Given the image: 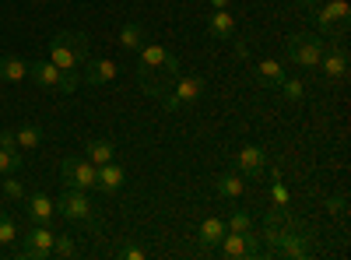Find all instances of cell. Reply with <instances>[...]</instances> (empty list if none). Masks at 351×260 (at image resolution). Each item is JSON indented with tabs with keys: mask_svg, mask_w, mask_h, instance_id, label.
Masks as SVG:
<instances>
[{
	"mask_svg": "<svg viewBox=\"0 0 351 260\" xmlns=\"http://www.w3.org/2000/svg\"><path fill=\"white\" fill-rule=\"evenodd\" d=\"M263 236L271 243V257H281V260H306L316 253V236L306 222H299L288 208H274L263 222Z\"/></svg>",
	"mask_w": 351,
	"mask_h": 260,
	"instance_id": "cell-1",
	"label": "cell"
},
{
	"mask_svg": "<svg viewBox=\"0 0 351 260\" xmlns=\"http://www.w3.org/2000/svg\"><path fill=\"white\" fill-rule=\"evenodd\" d=\"M180 74H183V67L176 60V53H169L162 43H141V49H137V84L152 99H162Z\"/></svg>",
	"mask_w": 351,
	"mask_h": 260,
	"instance_id": "cell-2",
	"label": "cell"
},
{
	"mask_svg": "<svg viewBox=\"0 0 351 260\" xmlns=\"http://www.w3.org/2000/svg\"><path fill=\"white\" fill-rule=\"evenodd\" d=\"M49 60L64 74H77V67L88 60V36L84 32H60L49 43Z\"/></svg>",
	"mask_w": 351,
	"mask_h": 260,
	"instance_id": "cell-3",
	"label": "cell"
},
{
	"mask_svg": "<svg viewBox=\"0 0 351 260\" xmlns=\"http://www.w3.org/2000/svg\"><path fill=\"white\" fill-rule=\"evenodd\" d=\"M324 49H327V39L319 32H295V36L285 39V60L302 67V71H309V67H319Z\"/></svg>",
	"mask_w": 351,
	"mask_h": 260,
	"instance_id": "cell-4",
	"label": "cell"
},
{
	"mask_svg": "<svg viewBox=\"0 0 351 260\" xmlns=\"http://www.w3.org/2000/svg\"><path fill=\"white\" fill-rule=\"evenodd\" d=\"M313 25L324 39H344L348 25H351V8L348 0H327V4H316L313 11Z\"/></svg>",
	"mask_w": 351,
	"mask_h": 260,
	"instance_id": "cell-5",
	"label": "cell"
},
{
	"mask_svg": "<svg viewBox=\"0 0 351 260\" xmlns=\"http://www.w3.org/2000/svg\"><path fill=\"white\" fill-rule=\"evenodd\" d=\"M204 92H208V81H204L200 74H180L176 78V84L158 99L165 113H176V109H183V106H193L204 99Z\"/></svg>",
	"mask_w": 351,
	"mask_h": 260,
	"instance_id": "cell-6",
	"label": "cell"
},
{
	"mask_svg": "<svg viewBox=\"0 0 351 260\" xmlns=\"http://www.w3.org/2000/svg\"><path fill=\"white\" fill-rule=\"evenodd\" d=\"M56 215H64L67 222H77V225H88L99 233V218H95V204L88 200V190H74L67 187L56 200Z\"/></svg>",
	"mask_w": 351,
	"mask_h": 260,
	"instance_id": "cell-7",
	"label": "cell"
},
{
	"mask_svg": "<svg viewBox=\"0 0 351 260\" xmlns=\"http://www.w3.org/2000/svg\"><path fill=\"white\" fill-rule=\"evenodd\" d=\"M53 228L49 225H39V222H32L21 233V246L14 250V257H21V260H49L53 257Z\"/></svg>",
	"mask_w": 351,
	"mask_h": 260,
	"instance_id": "cell-8",
	"label": "cell"
},
{
	"mask_svg": "<svg viewBox=\"0 0 351 260\" xmlns=\"http://www.w3.org/2000/svg\"><path fill=\"white\" fill-rule=\"evenodd\" d=\"M28 78H32L39 88H56L64 95L77 92V74H64L53 60H32V64H28Z\"/></svg>",
	"mask_w": 351,
	"mask_h": 260,
	"instance_id": "cell-9",
	"label": "cell"
},
{
	"mask_svg": "<svg viewBox=\"0 0 351 260\" xmlns=\"http://www.w3.org/2000/svg\"><path fill=\"white\" fill-rule=\"evenodd\" d=\"M225 260H239V257H260L263 250H260V243H256V236H253V228L250 233H225L221 236V243L215 246Z\"/></svg>",
	"mask_w": 351,
	"mask_h": 260,
	"instance_id": "cell-10",
	"label": "cell"
},
{
	"mask_svg": "<svg viewBox=\"0 0 351 260\" xmlns=\"http://www.w3.org/2000/svg\"><path fill=\"white\" fill-rule=\"evenodd\" d=\"M60 172H64V187H74V190H95V165L88 162V158L71 155V158H64Z\"/></svg>",
	"mask_w": 351,
	"mask_h": 260,
	"instance_id": "cell-11",
	"label": "cell"
},
{
	"mask_svg": "<svg viewBox=\"0 0 351 260\" xmlns=\"http://www.w3.org/2000/svg\"><path fill=\"white\" fill-rule=\"evenodd\" d=\"M348 64H351V56H348V46L337 39L334 46L324 49V56H319V71H324V78L334 84V81H344L348 78Z\"/></svg>",
	"mask_w": 351,
	"mask_h": 260,
	"instance_id": "cell-12",
	"label": "cell"
},
{
	"mask_svg": "<svg viewBox=\"0 0 351 260\" xmlns=\"http://www.w3.org/2000/svg\"><path fill=\"white\" fill-rule=\"evenodd\" d=\"M232 169H239L246 180H260L263 172H267V152H263L260 144H246V148L236 155V165Z\"/></svg>",
	"mask_w": 351,
	"mask_h": 260,
	"instance_id": "cell-13",
	"label": "cell"
},
{
	"mask_svg": "<svg viewBox=\"0 0 351 260\" xmlns=\"http://www.w3.org/2000/svg\"><path fill=\"white\" fill-rule=\"evenodd\" d=\"M127 183V169L120 162H106V165H95V190L99 193H120Z\"/></svg>",
	"mask_w": 351,
	"mask_h": 260,
	"instance_id": "cell-14",
	"label": "cell"
},
{
	"mask_svg": "<svg viewBox=\"0 0 351 260\" xmlns=\"http://www.w3.org/2000/svg\"><path fill=\"white\" fill-rule=\"evenodd\" d=\"M25 211H28V222L49 225V218L56 215V200H49V193H43V190H32L25 197Z\"/></svg>",
	"mask_w": 351,
	"mask_h": 260,
	"instance_id": "cell-15",
	"label": "cell"
},
{
	"mask_svg": "<svg viewBox=\"0 0 351 260\" xmlns=\"http://www.w3.org/2000/svg\"><path fill=\"white\" fill-rule=\"evenodd\" d=\"M215 190H218V197H225V200H239V197L246 193V176H243L239 169H225V172H218Z\"/></svg>",
	"mask_w": 351,
	"mask_h": 260,
	"instance_id": "cell-16",
	"label": "cell"
},
{
	"mask_svg": "<svg viewBox=\"0 0 351 260\" xmlns=\"http://www.w3.org/2000/svg\"><path fill=\"white\" fill-rule=\"evenodd\" d=\"M208 39H236V18H232V11L225 8V11H211L208 14Z\"/></svg>",
	"mask_w": 351,
	"mask_h": 260,
	"instance_id": "cell-17",
	"label": "cell"
},
{
	"mask_svg": "<svg viewBox=\"0 0 351 260\" xmlns=\"http://www.w3.org/2000/svg\"><path fill=\"white\" fill-rule=\"evenodd\" d=\"M84 67V84H109V81H116V74H120V64L116 60H92V64H81Z\"/></svg>",
	"mask_w": 351,
	"mask_h": 260,
	"instance_id": "cell-18",
	"label": "cell"
},
{
	"mask_svg": "<svg viewBox=\"0 0 351 260\" xmlns=\"http://www.w3.org/2000/svg\"><path fill=\"white\" fill-rule=\"evenodd\" d=\"M228 233L225 228V218H218V215H208L200 222V228H197V243L204 246V250H215L218 243H221V236Z\"/></svg>",
	"mask_w": 351,
	"mask_h": 260,
	"instance_id": "cell-19",
	"label": "cell"
},
{
	"mask_svg": "<svg viewBox=\"0 0 351 260\" xmlns=\"http://www.w3.org/2000/svg\"><path fill=\"white\" fill-rule=\"evenodd\" d=\"M288 71H285V64H278V60H260L256 67H253V78H256V84L260 88H278L281 84V78H285Z\"/></svg>",
	"mask_w": 351,
	"mask_h": 260,
	"instance_id": "cell-20",
	"label": "cell"
},
{
	"mask_svg": "<svg viewBox=\"0 0 351 260\" xmlns=\"http://www.w3.org/2000/svg\"><path fill=\"white\" fill-rule=\"evenodd\" d=\"M84 158L92 162V165H106V162H112V158H116L112 141H106V137H92V141L84 144Z\"/></svg>",
	"mask_w": 351,
	"mask_h": 260,
	"instance_id": "cell-21",
	"label": "cell"
},
{
	"mask_svg": "<svg viewBox=\"0 0 351 260\" xmlns=\"http://www.w3.org/2000/svg\"><path fill=\"white\" fill-rule=\"evenodd\" d=\"M14 144H18V152H36L43 148V127L39 123H21L14 130Z\"/></svg>",
	"mask_w": 351,
	"mask_h": 260,
	"instance_id": "cell-22",
	"label": "cell"
},
{
	"mask_svg": "<svg viewBox=\"0 0 351 260\" xmlns=\"http://www.w3.org/2000/svg\"><path fill=\"white\" fill-rule=\"evenodd\" d=\"M116 43H120V49L123 53H134V49H141V43H144V25L141 21H123V28H120V36H116Z\"/></svg>",
	"mask_w": 351,
	"mask_h": 260,
	"instance_id": "cell-23",
	"label": "cell"
},
{
	"mask_svg": "<svg viewBox=\"0 0 351 260\" xmlns=\"http://www.w3.org/2000/svg\"><path fill=\"white\" fill-rule=\"evenodd\" d=\"M28 78V60L21 56H0V81H25Z\"/></svg>",
	"mask_w": 351,
	"mask_h": 260,
	"instance_id": "cell-24",
	"label": "cell"
},
{
	"mask_svg": "<svg viewBox=\"0 0 351 260\" xmlns=\"http://www.w3.org/2000/svg\"><path fill=\"white\" fill-rule=\"evenodd\" d=\"M274 92H278L285 102H302V99H306V81H302V78L285 74V78H281V84H278Z\"/></svg>",
	"mask_w": 351,
	"mask_h": 260,
	"instance_id": "cell-25",
	"label": "cell"
},
{
	"mask_svg": "<svg viewBox=\"0 0 351 260\" xmlns=\"http://www.w3.org/2000/svg\"><path fill=\"white\" fill-rule=\"evenodd\" d=\"M53 257H60V260L77 257V239H74L71 233H56V236H53Z\"/></svg>",
	"mask_w": 351,
	"mask_h": 260,
	"instance_id": "cell-26",
	"label": "cell"
},
{
	"mask_svg": "<svg viewBox=\"0 0 351 260\" xmlns=\"http://www.w3.org/2000/svg\"><path fill=\"white\" fill-rule=\"evenodd\" d=\"M0 193H4V200H18V204L28 197L25 183L18 180V172H14V176H4V180H0Z\"/></svg>",
	"mask_w": 351,
	"mask_h": 260,
	"instance_id": "cell-27",
	"label": "cell"
},
{
	"mask_svg": "<svg viewBox=\"0 0 351 260\" xmlns=\"http://www.w3.org/2000/svg\"><path fill=\"white\" fill-rule=\"evenodd\" d=\"M18 236H21V233H18V222H14V215L0 208V243H4V246H11Z\"/></svg>",
	"mask_w": 351,
	"mask_h": 260,
	"instance_id": "cell-28",
	"label": "cell"
},
{
	"mask_svg": "<svg viewBox=\"0 0 351 260\" xmlns=\"http://www.w3.org/2000/svg\"><path fill=\"white\" fill-rule=\"evenodd\" d=\"M225 228H228V233H250V228H253V218H250L243 208H232L228 218H225Z\"/></svg>",
	"mask_w": 351,
	"mask_h": 260,
	"instance_id": "cell-29",
	"label": "cell"
},
{
	"mask_svg": "<svg viewBox=\"0 0 351 260\" xmlns=\"http://www.w3.org/2000/svg\"><path fill=\"white\" fill-rule=\"evenodd\" d=\"M14 172H21V152L0 148V176H14Z\"/></svg>",
	"mask_w": 351,
	"mask_h": 260,
	"instance_id": "cell-30",
	"label": "cell"
},
{
	"mask_svg": "<svg viewBox=\"0 0 351 260\" xmlns=\"http://www.w3.org/2000/svg\"><path fill=\"white\" fill-rule=\"evenodd\" d=\"M271 200H274V208H291V190L274 176V183H271Z\"/></svg>",
	"mask_w": 351,
	"mask_h": 260,
	"instance_id": "cell-31",
	"label": "cell"
},
{
	"mask_svg": "<svg viewBox=\"0 0 351 260\" xmlns=\"http://www.w3.org/2000/svg\"><path fill=\"white\" fill-rule=\"evenodd\" d=\"M116 257H123V260H144V257H148V253H144L141 246H120V253H116Z\"/></svg>",
	"mask_w": 351,
	"mask_h": 260,
	"instance_id": "cell-32",
	"label": "cell"
},
{
	"mask_svg": "<svg viewBox=\"0 0 351 260\" xmlns=\"http://www.w3.org/2000/svg\"><path fill=\"white\" fill-rule=\"evenodd\" d=\"M344 204H348L344 193H337L334 200H327V208H334V215H337V218H348V208H344Z\"/></svg>",
	"mask_w": 351,
	"mask_h": 260,
	"instance_id": "cell-33",
	"label": "cell"
},
{
	"mask_svg": "<svg viewBox=\"0 0 351 260\" xmlns=\"http://www.w3.org/2000/svg\"><path fill=\"white\" fill-rule=\"evenodd\" d=\"M0 148H11V152H18V144H14V130H0Z\"/></svg>",
	"mask_w": 351,
	"mask_h": 260,
	"instance_id": "cell-34",
	"label": "cell"
},
{
	"mask_svg": "<svg viewBox=\"0 0 351 260\" xmlns=\"http://www.w3.org/2000/svg\"><path fill=\"white\" fill-rule=\"evenodd\" d=\"M236 56H239V60H250V56H253V46L243 43V39H236Z\"/></svg>",
	"mask_w": 351,
	"mask_h": 260,
	"instance_id": "cell-35",
	"label": "cell"
},
{
	"mask_svg": "<svg viewBox=\"0 0 351 260\" xmlns=\"http://www.w3.org/2000/svg\"><path fill=\"white\" fill-rule=\"evenodd\" d=\"M291 4H295V8H302V11H313V8L319 4V0H291Z\"/></svg>",
	"mask_w": 351,
	"mask_h": 260,
	"instance_id": "cell-36",
	"label": "cell"
},
{
	"mask_svg": "<svg viewBox=\"0 0 351 260\" xmlns=\"http://www.w3.org/2000/svg\"><path fill=\"white\" fill-rule=\"evenodd\" d=\"M232 4V0H211V11H225Z\"/></svg>",
	"mask_w": 351,
	"mask_h": 260,
	"instance_id": "cell-37",
	"label": "cell"
},
{
	"mask_svg": "<svg viewBox=\"0 0 351 260\" xmlns=\"http://www.w3.org/2000/svg\"><path fill=\"white\" fill-rule=\"evenodd\" d=\"M0 204H4V193H0Z\"/></svg>",
	"mask_w": 351,
	"mask_h": 260,
	"instance_id": "cell-38",
	"label": "cell"
}]
</instances>
